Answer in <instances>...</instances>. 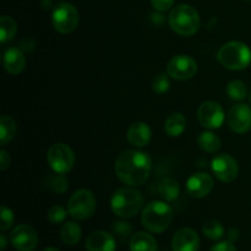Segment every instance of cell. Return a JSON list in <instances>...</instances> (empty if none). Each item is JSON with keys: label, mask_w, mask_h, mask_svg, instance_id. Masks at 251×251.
<instances>
[{"label": "cell", "mask_w": 251, "mask_h": 251, "mask_svg": "<svg viewBox=\"0 0 251 251\" xmlns=\"http://www.w3.org/2000/svg\"><path fill=\"white\" fill-rule=\"evenodd\" d=\"M47 162L53 172L66 174L73 169L75 164V153L65 144H54L47 152Z\"/></svg>", "instance_id": "obj_8"}, {"label": "cell", "mask_w": 251, "mask_h": 251, "mask_svg": "<svg viewBox=\"0 0 251 251\" xmlns=\"http://www.w3.org/2000/svg\"><path fill=\"white\" fill-rule=\"evenodd\" d=\"M10 243L17 251H33L38 245V234L28 225H20L12 229Z\"/></svg>", "instance_id": "obj_12"}, {"label": "cell", "mask_w": 251, "mask_h": 251, "mask_svg": "<svg viewBox=\"0 0 251 251\" xmlns=\"http://www.w3.org/2000/svg\"><path fill=\"white\" fill-rule=\"evenodd\" d=\"M218 61L229 70H244L251 63V50L243 42L232 41L223 44L217 54Z\"/></svg>", "instance_id": "obj_3"}, {"label": "cell", "mask_w": 251, "mask_h": 251, "mask_svg": "<svg viewBox=\"0 0 251 251\" xmlns=\"http://www.w3.org/2000/svg\"><path fill=\"white\" fill-rule=\"evenodd\" d=\"M10 163H11L10 154L7 153L5 150H1V151H0V169H1V171H6L10 167Z\"/></svg>", "instance_id": "obj_35"}, {"label": "cell", "mask_w": 251, "mask_h": 251, "mask_svg": "<svg viewBox=\"0 0 251 251\" xmlns=\"http://www.w3.org/2000/svg\"><path fill=\"white\" fill-rule=\"evenodd\" d=\"M198 118L200 124L206 129H218L225 123V112L220 103L207 100L199 107Z\"/></svg>", "instance_id": "obj_10"}, {"label": "cell", "mask_w": 251, "mask_h": 251, "mask_svg": "<svg viewBox=\"0 0 251 251\" xmlns=\"http://www.w3.org/2000/svg\"><path fill=\"white\" fill-rule=\"evenodd\" d=\"M212 189L213 179L207 173H195L186 181V191L191 198H205L212 191Z\"/></svg>", "instance_id": "obj_14"}, {"label": "cell", "mask_w": 251, "mask_h": 251, "mask_svg": "<svg viewBox=\"0 0 251 251\" xmlns=\"http://www.w3.org/2000/svg\"><path fill=\"white\" fill-rule=\"evenodd\" d=\"M69 211H66L63 206L54 205L48 210V220L50 221L53 225H59V223L64 222L66 220Z\"/></svg>", "instance_id": "obj_30"}, {"label": "cell", "mask_w": 251, "mask_h": 251, "mask_svg": "<svg viewBox=\"0 0 251 251\" xmlns=\"http://www.w3.org/2000/svg\"><path fill=\"white\" fill-rule=\"evenodd\" d=\"M97 207V201L92 191L81 189L75 191L71 195L70 200L68 202L69 215L77 221H83L90 218L95 213Z\"/></svg>", "instance_id": "obj_6"}, {"label": "cell", "mask_w": 251, "mask_h": 251, "mask_svg": "<svg viewBox=\"0 0 251 251\" xmlns=\"http://www.w3.org/2000/svg\"><path fill=\"white\" fill-rule=\"evenodd\" d=\"M168 74H158L152 81V88L158 95H163L169 90L171 81H169Z\"/></svg>", "instance_id": "obj_29"}, {"label": "cell", "mask_w": 251, "mask_h": 251, "mask_svg": "<svg viewBox=\"0 0 251 251\" xmlns=\"http://www.w3.org/2000/svg\"><path fill=\"white\" fill-rule=\"evenodd\" d=\"M250 103H251V91H250Z\"/></svg>", "instance_id": "obj_39"}, {"label": "cell", "mask_w": 251, "mask_h": 251, "mask_svg": "<svg viewBox=\"0 0 251 251\" xmlns=\"http://www.w3.org/2000/svg\"><path fill=\"white\" fill-rule=\"evenodd\" d=\"M115 248H117L115 238L104 230L91 233L86 239L87 251H115Z\"/></svg>", "instance_id": "obj_16"}, {"label": "cell", "mask_w": 251, "mask_h": 251, "mask_svg": "<svg viewBox=\"0 0 251 251\" xmlns=\"http://www.w3.org/2000/svg\"><path fill=\"white\" fill-rule=\"evenodd\" d=\"M151 4L154 10L157 11H168L171 7H173L174 0H151Z\"/></svg>", "instance_id": "obj_33"}, {"label": "cell", "mask_w": 251, "mask_h": 251, "mask_svg": "<svg viewBox=\"0 0 251 251\" xmlns=\"http://www.w3.org/2000/svg\"><path fill=\"white\" fill-rule=\"evenodd\" d=\"M186 127V118L181 113H172L166 120L164 131L171 137H178L184 132Z\"/></svg>", "instance_id": "obj_20"}, {"label": "cell", "mask_w": 251, "mask_h": 251, "mask_svg": "<svg viewBox=\"0 0 251 251\" xmlns=\"http://www.w3.org/2000/svg\"><path fill=\"white\" fill-rule=\"evenodd\" d=\"M202 233L211 240H220L225 235V228L218 221H207L202 227Z\"/></svg>", "instance_id": "obj_27"}, {"label": "cell", "mask_w": 251, "mask_h": 251, "mask_svg": "<svg viewBox=\"0 0 251 251\" xmlns=\"http://www.w3.org/2000/svg\"><path fill=\"white\" fill-rule=\"evenodd\" d=\"M156 239L146 232H137L130 239V251H157Z\"/></svg>", "instance_id": "obj_19"}, {"label": "cell", "mask_w": 251, "mask_h": 251, "mask_svg": "<svg viewBox=\"0 0 251 251\" xmlns=\"http://www.w3.org/2000/svg\"><path fill=\"white\" fill-rule=\"evenodd\" d=\"M0 229L1 230H7L11 228V226L14 225L15 216L10 208L2 206L1 211H0Z\"/></svg>", "instance_id": "obj_31"}, {"label": "cell", "mask_w": 251, "mask_h": 251, "mask_svg": "<svg viewBox=\"0 0 251 251\" xmlns=\"http://www.w3.org/2000/svg\"><path fill=\"white\" fill-rule=\"evenodd\" d=\"M113 232L115 233L118 238L124 239V238L131 235L132 227L126 222H115L114 226H113Z\"/></svg>", "instance_id": "obj_32"}, {"label": "cell", "mask_w": 251, "mask_h": 251, "mask_svg": "<svg viewBox=\"0 0 251 251\" xmlns=\"http://www.w3.org/2000/svg\"><path fill=\"white\" fill-rule=\"evenodd\" d=\"M158 193L162 199L166 201H174L178 199L180 188L176 179L173 178H164L158 185Z\"/></svg>", "instance_id": "obj_22"}, {"label": "cell", "mask_w": 251, "mask_h": 251, "mask_svg": "<svg viewBox=\"0 0 251 251\" xmlns=\"http://www.w3.org/2000/svg\"><path fill=\"white\" fill-rule=\"evenodd\" d=\"M210 251H237V248L234 247L232 242L227 240V242H221L218 244L213 245Z\"/></svg>", "instance_id": "obj_34"}, {"label": "cell", "mask_w": 251, "mask_h": 251, "mask_svg": "<svg viewBox=\"0 0 251 251\" xmlns=\"http://www.w3.org/2000/svg\"><path fill=\"white\" fill-rule=\"evenodd\" d=\"M213 174L222 183H232L238 176V163L230 154L222 153L216 156L211 163Z\"/></svg>", "instance_id": "obj_11"}, {"label": "cell", "mask_w": 251, "mask_h": 251, "mask_svg": "<svg viewBox=\"0 0 251 251\" xmlns=\"http://www.w3.org/2000/svg\"><path fill=\"white\" fill-rule=\"evenodd\" d=\"M227 235H228V240L232 243H234L239 239L240 232H239V229H237V228H232V229L228 230Z\"/></svg>", "instance_id": "obj_36"}, {"label": "cell", "mask_w": 251, "mask_h": 251, "mask_svg": "<svg viewBox=\"0 0 251 251\" xmlns=\"http://www.w3.org/2000/svg\"><path fill=\"white\" fill-rule=\"evenodd\" d=\"M2 64L7 73L11 75H19L26 66V56L19 48H10L4 53Z\"/></svg>", "instance_id": "obj_18"}, {"label": "cell", "mask_w": 251, "mask_h": 251, "mask_svg": "<svg viewBox=\"0 0 251 251\" xmlns=\"http://www.w3.org/2000/svg\"><path fill=\"white\" fill-rule=\"evenodd\" d=\"M198 145L202 151L207 153H215L221 149V139L211 131H203L199 135Z\"/></svg>", "instance_id": "obj_21"}, {"label": "cell", "mask_w": 251, "mask_h": 251, "mask_svg": "<svg viewBox=\"0 0 251 251\" xmlns=\"http://www.w3.org/2000/svg\"><path fill=\"white\" fill-rule=\"evenodd\" d=\"M43 251H59L56 248H53V247H49V248H46Z\"/></svg>", "instance_id": "obj_38"}, {"label": "cell", "mask_w": 251, "mask_h": 251, "mask_svg": "<svg viewBox=\"0 0 251 251\" xmlns=\"http://www.w3.org/2000/svg\"><path fill=\"white\" fill-rule=\"evenodd\" d=\"M200 238L191 228H180L176 230L172 240L173 251H199Z\"/></svg>", "instance_id": "obj_15"}, {"label": "cell", "mask_w": 251, "mask_h": 251, "mask_svg": "<svg viewBox=\"0 0 251 251\" xmlns=\"http://www.w3.org/2000/svg\"><path fill=\"white\" fill-rule=\"evenodd\" d=\"M16 135V123L9 115L0 118V144L1 146L9 144Z\"/></svg>", "instance_id": "obj_24"}, {"label": "cell", "mask_w": 251, "mask_h": 251, "mask_svg": "<svg viewBox=\"0 0 251 251\" xmlns=\"http://www.w3.org/2000/svg\"><path fill=\"white\" fill-rule=\"evenodd\" d=\"M169 25L176 33L190 37L200 28V15L191 5L180 4L169 14Z\"/></svg>", "instance_id": "obj_4"}, {"label": "cell", "mask_w": 251, "mask_h": 251, "mask_svg": "<svg viewBox=\"0 0 251 251\" xmlns=\"http://www.w3.org/2000/svg\"><path fill=\"white\" fill-rule=\"evenodd\" d=\"M81 227L76 222H66L60 230V238L66 245H76L81 239Z\"/></svg>", "instance_id": "obj_23"}, {"label": "cell", "mask_w": 251, "mask_h": 251, "mask_svg": "<svg viewBox=\"0 0 251 251\" xmlns=\"http://www.w3.org/2000/svg\"><path fill=\"white\" fill-rule=\"evenodd\" d=\"M0 249L1 251H4L6 249V245H7V240H6V237H5V234H0Z\"/></svg>", "instance_id": "obj_37"}, {"label": "cell", "mask_w": 251, "mask_h": 251, "mask_svg": "<svg viewBox=\"0 0 251 251\" xmlns=\"http://www.w3.org/2000/svg\"><path fill=\"white\" fill-rule=\"evenodd\" d=\"M127 141L135 147H145L150 142L152 136L151 129L146 123L136 122L132 123L126 132Z\"/></svg>", "instance_id": "obj_17"}, {"label": "cell", "mask_w": 251, "mask_h": 251, "mask_svg": "<svg viewBox=\"0 0 251 251\" xmlns=\"http://www.w3.org/2000/svg\"><path fill=\"white\" fill-rule=\"evenodd\" d=\"M144 205L141 193L132 188H122L114 193L110 200V207L117 216L123 218L134 217Z\"/></svg>", "instance_id": "obj_5"}, {"label": "cell", "mask_w": 251, "mask_h": 251, "mask_svg": "<svg viewBox=\"0 0 251 251\" xmlns=\"http://www.w3.org/2000/svg\"><path fill=\"white\" fill-rule=\"evenodd\" d=\"M80 15L77 9L70 2H60L56 5L51 14V24L60 33H70L77 27Z\"/></svg>", "instance_id": "obj_7"}, {"label": "cell", "mask_w": 251, "mask_h": 251, "mask_svg": "<svg viewBox=\"0 0 251 251\" xmlns=\"http://www.w3.org/2000/svg\"><path fill=\"white\" fill-rule=\"evenodd\" d=\"M196 73H198V63L191 56L184 54L173 56L167 65V74L169 77L179 81L189 80L194 77Z\"/></svg>", "instance_id": "obj_9"}, {"label": "cell", "mask_w": 251, "mask_h": 251, "mask_svg": "<svg viewBox=\"0 0 251 251\" xmlns=\"http://www.w3.org/2000/svg\"><path fill=\"white\" fill-rule=\"evenodd\" d=\"M227 122L232 131L245 134L251 129V108L247 104H237L230 108Z\"/></svg>", "instance_id": "obj_13"}, {"label": "cell", "mask_w": 251, "mask_h": 251, "mask_svg": "<svg viewBox=\"0 0 251 251\" xmlns=\"http://www.w3.org/2000/svg\"><path fill=\"white\" fill-rule=\"evenodd\" d=\"M48 188L55 194H64L69 188L68 179L64 176V174L55 173L49 176L48 178Z\"/></svg>", "instance_id": "obj_26"}, {"label": "cell", "mask_w": 251, "mask_h": 251, "mask_svg": "<svg viewBox=\"0 0 251 251\" xmlns=\"http://www.w3.org/2000/svg\"><path fill=\"white\" fill-rule=\"evenodd\" d=\"M227 93L232 100H243L247 97V86H245V83L243 81L233 80L228 83Z\"/></svg>", "instance_id": "obj_28"}, {"label": "cell", "mask_w": 251, "mask_h": 251, "mask_svg": "<svg viewBox=\"0 0 251 251\" xmlns=\"http://www.w3.org/2000/svg\"><path fill=\"white\" fill-rule=\"evenodd\" d=\"M17 32V25L15 20L10 16L0 17V41L1 43L11 41Z\"/></svg>", "instance_id": "obj_25"}, {"label": "cell", "mask_w": 251, "mask_h": 251, "mask_svg": "<svg viewBox=\"0 0 251 251\" xmlns=\"http://www.w3.org/2000/svg\"><path fill=\"white\" fill-rule=\"evenodd\" d=\"M151 172V159L146 153L135 150L122 152L115 161V174L129 186L145 184Z\"/></svg>", "instance_id": "obj_1"}, {"label": "cell", "mask_w": 251, "mask_h": 251, "mask_svg": "<svg viewBox=\"0 0 251 251\" xmlns=\"http://www.w3.org/2000/svg\"><path fill=\"white\" fill-rule=\"evenodd\" d=\"M173 218V211L168 203L163 201H152L142 211L141 221L149 232L163 233L169 227Z\"/></svg>", "instance_id": "obj_2"}]
</instances>
